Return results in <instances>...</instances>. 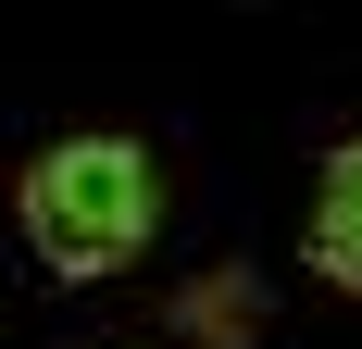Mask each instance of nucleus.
<instances>
[{
    "label": "nucleus",
    "instance_id": "f257e3e1",
    "mask_svg": "<svg viewBox=\"0 0 362 349\" xmlns=\"http://www.w3.org/2000/svg\"><path fill=\"white\" fill-rule=\"evenodd\" d=\"M13 225H25V249L50 275H125L163 237V162L138 138H63V150L25 162Z\"/></svg>",
    "mask_w": 362,
    "mask_h": 349
},
{
    "label": "nucleus",
    "instance_id": "f03ea898",
    "mask_svg": "<svg viewBox=\"0 0 362 349\" xmlns=\"http://www.w3.org/2000/svg\"><path fill=\"white\" fill-rule=\"evenodd\" d=\"M313 275L325 287H362V138L325 162V187H313Z\"/></svg>",
    "mask_w": 362,
    "mask_h": 349
}]
</instances>
